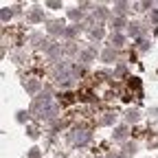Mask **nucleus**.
<instances>
[{"mask_svg":"<svg viewBox=\"0 0 158 158\" xmlns=\"http://www.w3.org/2000/svg\"><path fill=\"white\" fill-rule=\"evenodd\" d=\"M88 138H90V134H88V132H81V134H79V130H77V134L73 136V141H75V143H86Z\"/></svg>","mask_w":158,"mask_h":158,"instance_id":"nucleus-2","label":"nucleus"},{"mask_svg":"<svg viewBox=\"0 0 158 158\" xmlns=\"http://www.w3.org/2000/svg\"><path fill=\"white\" fill-rule=\"evenodd\" d=\"M112 158H123V156H112Z\"/></svg>","mask_w":158,"mask_h":158,"instance_id":"nucleus-3","label":"nucleus"},{"mask_svg":"<svg viewBox=\"0 0 158 158\" xmlns=\"http://www.w3.org/2000/svg\"><path fill=\"white\" fill-rule=\"evenodd\" d=\"M33 112L37 114V116H55V112H57V106H55V101L51 99V94H42L35 101V106H33Z\"/></svg>","mask_w":158,"mask_h":158,"instance_id":"nucleus-1","label":"nucleus"}]
</instances>
